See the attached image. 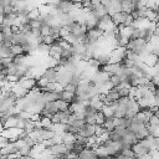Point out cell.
I'll return each instance as SVG.
<instances>
[{
	"instance_id": "ffe728a7",
	"label": "cell",
	"mask_w": 159,
	"mask_h": 159,
	"mask_svg": "<svg viewBox=\"0 0 159 159\" xmlns=\"http://www.w3.org/2000/svg\"><path fill=\"white\" fill-rule=\"evenodd\" d=\"M30 147H27V145H22L21 148H19L17 149V153L20 154V155H29L30 154Z\"/></svg>"
},
{
	"instance_id": "277c9868",
	"label": "cell",
	"mask_w": 159,
	"mask_h": 159,
	"mask_svg": "<svg viewBox=\"0 0 159 159\" xmlns=\"http://www.w3.org/2000/svg\"><path fill=\"white\" fill-rule=\"evenodd\" d=\"M50 150H51V153H52L53 155H58V154H66V153H68L67 147H66V144H63V143H60V144H53L52 147H50Z\"/></svg>"
},
{
	"instance_id": "2e32d148",
	"label": "cell",
	"mask_w": 159,
	"mask_h": 159,
	"mask_svg": "<svg viewBox=\"0 0 159 159\" xmlns=\"http://www.w3.org/2000/svg\"><path fill=\"white\" fill-rule=\"evenodd\" d=\"M39 16H40V12H39V9H37V7L31 9V10L27 12V17H29V20H36Z\"/></svg>"
},
{
	"instance_id": "ba28073f",
	"label": "cell",
	"mask_w": 159,
	"mask_h": 159,
	"mask_svg": "<svg viewBox=\"0 0 159 159\" xmlns=\"http://www.w3.org/2000/svg\"><path fill=\"white\" fill-rule=\"evenodd\" d=\"M76 137H77V134H73L71 132H65V133H62V143L66 144V145L67 144H72L75 142Z\"/></svg>"
},
{
	"instance_id": "8992f818",
	"label": "cell",
	"mask_w": 159,
	"mask_h": 159,
	"mask_svg": "<svg viewBox=\"0 0 159 159\" xmlns=\"http://www.w3.org/2000/svg\"><path fill=\"white\" fill-rule=\"evenodd\" d=\"M125 16H127V14H125V12H117V14H114L111 19H112L113 24L118 27V26H120V25H123V24H124Z\"/></svg>"
},
{
	"instance_id": "5bb4252c",
	"label": "cell",
	"mask_w": 159,
	"mask_h": 159,
	"mask_svg": "<svg viewBox=\"0 0 159 159\" xmlns=\"http://www.w3.org/2000/svg\"><path fill=\"white\" fill-rule=\"evenodd\" d=\"M68 106H70V103H67V102H65V101H62V99H57V101H56V107H57L58 112L67 111V109H68Z\"/></svg>"
},
{
	"instance_id": "484cf974",
	"label": "cell",
	"mask_w": 159,
	"mask_h": 159,
	"mask_svg": "<svg viewBox=\"0 0 159 159\" xmlns=\"http://www.w3.org/2000/svg\"><path fill=\"white\" fill-rule=\"evenodd\" d=\"M120 154L122 155H125V157H134V153H133L132 149H123V150H120Z\"/></svg>"
},
{
	"instance_id": "e0dca14e",
	"label": "cell",
	"mask_w": 159,
	"mask_h": 159,
	"mask_svg": "<svg viewBox=\"0 0 159 159\" xmlns=\"http://www.w3.org/2000/svg\"><path fill=\"white\" fill-rule=\"evenodd\" d=\"M40 123H41V127L46 128V129H48L51 127V124H52V122H51V119L48 117H41L40 118Z\"/></svg>"
},
{
	"instance_id": "603a6c76",
	"label": "cell",
	"mask_w": 159,
	"mask_h": 159,
	"mask_svg": "<svg viewBox=\"0 0 159 159\" xmlns=\"http://www.w3.org/2000/svg\"><path fill=\"white\" fill-rule=\"evenodd\" d=\"M41 21L40 20H30V22H29V25H30V27L31 29H40V26H41Z\"/></svg>"
},
{
	"instance_id": "d6986e66",
	"label": "cell",
	"mask_w": 159,
	"mask_h": 159,
	"mask_svg": "<svg viewBox=\"0 0 159 159\" xmlns=\"http://www.w3.org/2000/svg\"><path fill=\"white\" fill-rule=\"evenodd\" d=\"M116 89H117L119 97H128V94H129V88H124V87L119 88V87H117Z\"/></svg>"
},
{
	"instance_id": "d4e9b609",
	"label": "cell",
	"mask_w": 159,
	"mask_h": 159,
	"mask_svg": "<svg viewBox=\"0 0 159 159\" xmlns=\"http://www.w3.org/2000/svg\"><path fill=\"white\" fill-rule=\"evenodd\" d=\"M63 91H67V92H71V93H75V91H76V87H75L73 84H71V83H68V84H66V86H63Z\"/></svg>"
},
{
	"instance_id": "ac0fdd59",
	"label": "cell",
	"mask_w": 159,
	"mask_h": 159,
	"mask_svg": "<svg viewBox=\"0 0 159 159\" xmlns=\"http://www.w3.org/2000/svg\"><path fill=\"white\" fill-rule=\"evenodd\" d=\"M109 82L113 84V87L116 88V87H118L119 86V83L122 82L120 81V77L119 76H117V75H112V76H109Z\"/></svg>"
},
{
	"instance_id": "4fadbf2b",
	"label": "cell",
	"mask_w": 159,
	"mask_h": 159,
	"mask_svg": "<svg viewBox=\"0 0 159 159\" xmlns=\"http://www.w3.org/2000/svg\"><path fill=\"white\" fill-rule=\"evenodd\" d=\"M10 51H11L12 57H15V56H17V55H22V53H24V50H22V47H21L20 45H11V46H10Z\"/></svg>"
},
{
	"instance_id": "44dd1931",
	"label": "cell",
	"mask_w": 159,
	"mask_h": 159,
	"mask_svg": "<svg viewBox=\"0 0 159 159\" xmlns=\"http://www.w3.org/2000/svg\"><path fill=\"white\" fill-rule=\"evenodd\" d=\"M55 41H56V40H55L53 37H51V36H43V37H42V43H45V45H47V46L53 45Z\"/></svg>"
},
{
	"instance_id": "83f0119b",
	"label": "cell",
	"mask_w": 159,
	"mask_h": 159,
	"mask_svg": "<svg viewBox=\"0 0 159 159\" xmlns=\"http://www.w3.org/2000/svg\"><path fill=\"white\" fill-rule=\"evenodd\" d=\"M99 1H101V4H102L103 6H107V5L109 4V1H111V0H99Z\"/></svg>"
},
{
	"instance_id": "9a60e30c",
	"label": "cell",
	"mask_w": 159,
	"mask_h": 159,
	"mask_svg": "<svg viewBox=\"0 0 159 159\" xmlns=\"http://www.w3.org/2000/svg\"><path fill=\"white\" fill-rule=\"evenodd\" d=\"M40 35L43 37V36H48L50 35V25H47V24H41V26H40Z\"/></svg>"
},
{
	"instance_id": "cb8c5ba5",
	"label": "cell",
	"mask_w": 159,
	"mask_h": 159,
	"mask_svg": "<svg viewBox=\"0 0 159 159\" xmlns=\"http://www.w3.org/2000/svg\"><path fill=\"white\" fill-rule=\"evenodd\" d=\"M103 122H104L103 114H102L101 112H97V114H96V124H97V125H102Z\"/></svg>"
},
{
	"instance_id": "7a4b0ae2",
	"label": "cell",
	"mask_w": 159,
	"mask_h": 159,
	"mask_svg": "<svg viewBox=\"0 0 159 159\" xmlns=\"http://www.w3.org/2000/svg\"><path fill=\"white\" fill-rule=\"evenodd\" d=\"M17 83L24 89H26V91H30V89L36 87V80H34V78H25V77H22V78H20L17 81Z\"/></svg>"
},
{
	"instance_id": "52a82bcc",
	"label": "cell",
	"mask_w": 159,
	"mask_h": 159,
	"mask_svg": "<svg viewBox=\"0 0 159 159\" xmlns=\"http://www.w3.org/2000/svg\"><path fill=\"white\" fill-rule=\"evenodd\" d=\"M16 152H17V149L15 148L12 142H10L7 145L0 148V155H5V157H7L9 154H12V153H16Z\"/></svg>"
},
{
	"instance_id": "6da1fadb",
	"label": "cell",
	"mask_w": 159,
	"mask_h": 159,
	"mask_svg": "<svg viewBox=\"0 0 159 159\" xmlns=\"http://www.w3.org/2000/svg\"><path fill=\"white\" fill-rule=\"evenodd\" d=\"M94 132H96V124L83 123V124L78 128L77 135H81V137H84V138H89V137L94 135Z\"/></svg>"
},
{
	"instance_id": "3957f363",
	"label": "cell",
	"mask_w": 159,
	"mask_h": 159,
	"mask_svg": "<svg viewBox=\"0 0 159 159\" xmlns=\"http://www.w3.org/2000/svg\"><path fill=\"white\" fill-rule=\"evenodd\" d=\"M41 77H43L47 82H56L57 71H56V68H46Z\"/></svg>"
},
{
	"instance_id": "9c48e42d",
	"label": "cell",
	"mask_w": 159,
	"mask_h": 159,
	"mask_svg": "<svg viewBox=\"0 0 159 159\" xmlns=\"http://www.w3.org/2000/svg\"><path fill=\"white\" fill-rule=\"evenodd\" d=\"M99 112L103 114L104 118H111V117H113V114H114V107H113L112 104H109V106H106V104H104Z\"/></svg>"
},
{
	"instance_id": "5b68a950",
	"label": "cell",
	"mask_w": 159,
	"mask_h": 159,
	"mask_svg": "<svg viewBox=\"0 0 159 159\" xmlns=\"http://www.w3.org/2000/svg\"><path fill=\"white\" fill-rule=\"evenodd\" d=\"M130 149L133 150V153H134V157H135V158H138V157H140V155H143V154H147V153H148V149H147V148H144L139 142H137L135 144H133V145L130 147Z\"/></svg>"
},
{
	"instance_id": "f1b7e54d",
	"label": "cell",
	"mask_w": 159,
	"mask_h": 159,
	"mask_svg": "<svg viewBox=\"0 0 159 159\" xmlns=\"http://www.w3.org/2000/svg\"><path fill=\"white\" fill-rule=\"evenodd\" d=\"M19 159H32V158H31L30 155H21Z\"/></svg>"
},
{
	"instance_id": "8fae6325",
	"label": "cell",
	"mask_w": 159,
	"mask_h": 159,
	"mask_svg": "<svg viewBox=\"0 0 159 159\" xmlns=\"http://www.w3.org/2000/svg\"><path fill=\"white\" fill-rule=\"evenodd\" d=\"M60 99L67 102V103H72L73 99H75V93H71V92H67V91H62L60 93Z\"/></svg>"
},
{
	"instance_id": "7c38bea8",
	"label": "cell",
	"mask_w": 159,
	"mask_h": 159,
	"mask_svg": "<svg viewBox=\"0 0 159 159\" xmlns=\"http://www.w3.org/2000/svg\"><path fill=\"white\" fill-rule=\"evenodd\" d=\"M147 130H148V134L150 137H154V138H158L159 137V125H147Z\"/></svg>"
},
{
	"instance_id": "7402d4cb",
	"label": "cell",
	"mask_w": 159,
	"mask_h": 159,
	"mask_svg": "<svg viewBox=\"0 0 159 159\" xmlns=\"http://www.w3.org/2000/svg\"><path fill=\"white\" fill-rule=\"evenodd\" d=\"M148 124H149V125H159V118H158V116L153 114V116L149 118Z\"/></svg>"
},
{
	"instance_id": "4316f807",
	"label": "cell",
	"mask_w": 159,
	"mask_h": 159,
	"mask_svg": "<svg viewBox=\"0 0 159 159\" xmlns=\"http://www.w3.org/2000/svg\"><path fill=\"white\" fill-rule=\"evenodd\" d=\"M135 159H152V157L147 153V154H143V155H140V157H138V158H135Z\"/></svg>"
},
{
	"instance_id": "30bf717a",
	"label": "cell",
	"mask_w": 159,
	"mask_h": 159,
	"mask_svg": "<svg viewBox=\"0 0 159 159\" xmlns=\"http://www.w3.org/2000/svg\"><path fill=\"white\" fill-rule=\"evenodd\" d=\"M48 129H51L56 134H62V133L66 132V124H62V123H52Z\"/></svg>"
}]
</instances>
